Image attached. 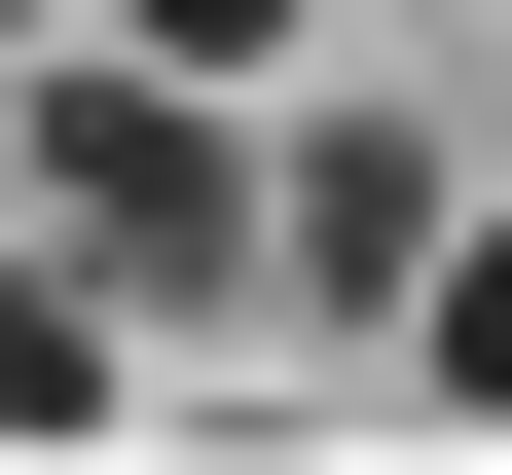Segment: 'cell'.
Segmentation results:
<instances>
[{"mask_svg":"<svg viewBox=\"0 0 512 475\" xmlns=\"http://www.w3.org/2000/svg\"><path fill=\"white\" fill-rule=\"evenodd\" d=\"M403 256H439V147H403V110L256 147V293H403Z\"/></svg>","mask_w":512,"mask_h":475,"instance_id":"2","label":"cell"},{"mask_svg":"<svg viewBox=\"0 0 512 475\" xmlns=\"http://www.w3.org/2000/svg\"><path fill=\"white\" fill-rule=\"evenodd\" d=\"M110 37H147V74H256V37H293V0H110Z\"/></svg>","mask_w":512,"mask_h":475,"instance_id":"5","label":"cell"},{"mask_svg":"<svg viewBox=\"0 0 512 475\" xmlns=\"http://www.w3.org/2000/svg\"><path fill=\"white\" fill-rule=\"evenodd\" d=\"M403 366H439V402H512V256H476V220L403 256Z\"/></svg>","mask_w":512,"mask_h":475,"instance_id":"3","label":"cell"},{"mask_svg":"<svg viewBox=\"0 0 512 475\" xmlns=\"http://www.w3.org/2000/svg\"><path fill=\"white\" fill-rule=\"evenodd\" d=\"M0 37H74V0H0Z\"/></svg>","mask_w":512,"mask_h":475,"instance_id":"6","label":"cell"},{"mask_svg":"<svg viewBox=\"0 0 512 475\" xmlns=\"http://www.w3.org/2000/svg\"><path fill=\"white\" fill-rule=\"evenodd\" d=\"M37 220H74L110 293H256V147L183 74H74V110H37Z\"/></svg>","mask_w":512,"mask_h":475,"instance_id":"1","label":"cell"},{"mask_svg":"<svg viewBox=\"0 0 512 475\" xmlns=\"http://www.w3.org/2000/svg\"><path fill=\"white\" fill-rule=\"evenodd\" d=\"M74 402H110V329H74V293H0V439H74Z\"/></svg>","mask_w":512,"mask_h":475,"instance_id":"4","label":"cell"}]
</instances>
